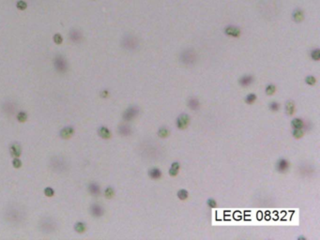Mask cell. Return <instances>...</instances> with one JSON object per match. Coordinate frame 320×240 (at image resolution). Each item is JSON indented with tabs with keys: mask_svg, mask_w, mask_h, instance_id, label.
Here are the masks:
<instances>
[{
	"mask_svg": "<svg viewBox=\"0 0 320 240\" xmlns=\"http://www.w3.org/2000/svg\"><path fill=\"white\" fill-rule=\"evenodd\" d=\"M4 217L8 222L17 225L21 224L25 220L27 214L24 207L18 204H11L7 206L4 213Z\"/></svg>",
	"mask_w": 320,
	"mask_h": 240,
	"instance_id": "6da1fadb",
	"label": "cell"
},
{
	"mask_svg": "<svg viewBox=\"0 0 320 240\" xmlns=\"http://www.w3.org/2000/svg\"><path fill=\"white\" fill-rule=\"evenodd\" d=\"M50 166L52 170L58 174L66 172L69 168V164L63 157H53L51 160Z\"/></svg>",
	"mask_w": 320,
	"mask_h": 240,
	"instance_id": "7a4b0ae2",
	"label": "cell"
},
{
	"mask_svg": "<svg viewBox=\"0 0 320 240\" xmlns=\"http://www.w3.org/2000/svg\"><path fill=\"white\" fill-rule=\"evenodd\" d=\"M41 230L45 234H52L54 233L57 228V223L54 219H52L50 217L43 218L40 220L39 223Z\"/></svg>",
	"mask_w": 320,
	"mask_h": 240,
	"instance_id": "3957f363",
	"label": "cell"
},
{
	"mask_svg": "<svg viewBox=\"0 0 320 240\" xmlns=\"http://www.w3.org/2000/svg\"><path fill=\"white\" fill-rule=\"evenodd\" d=\"M140 113V109L136 105H132L128 107L126 110L124 111L123 115H122V118L124 121L129 122L132 121L135 118V117L138 116V115Z\"/></svg>",
	"mask_w": 320,
	"mask_h": 240,
	"instance_id": "277c9868",
	"label": "cell"
},
{
	"mask_svg": "<svg viewBox=\"0 0 320 240\" xmlns=\"http://www.w3.org/2000/svg\"><path fill=\"white\" fill-rule=\"evenodd\" d=\"M195 60H196V54L192 49L185 50L180 55V61L186 65H192L195 62Z\"/></svg>",
	"mask_w": 320,
	"mask_h": 240,
	"instance_id": "5b68a950",
	"label": "cell"
},
{
	"mask_svg": "<svg viewBox=\"0 0 320 240\" xmlns=\"http://www.w3.org/2000/svg\"><path fill=\"white\" fill-rule=\"evenodd\" d=\"M54 66L57 71L59 73H64L68 71V62L62 55H57L54 59Z\"/></svg>",
	"mask_w": 320,
	"mask_h": 240,
	"instance_id": "8992f818",
	"label": "cell"
},
{
	"mask_svg": "<svg viewBox=\"0 0 320 240\" xmlns=\"http://www.w3.org/2000/svg\"><path fill=\"white\" fill-rule=\"evenodd\" d=\"M190 123H191V117L188 113H182L176 117V126L179 129H185L189 127Z\"/></svg>",
	"mask_w": 320,
	"mask_h": 240,
	"instance_id": "52a82bcc",
	"label": "cell"
},
{
	"mask_svg": "<svg viewBox=\"0 0 320 240\" xmlns=\"http://www.w3.org/2000/svg\"><path fill=\"white\" fill-rule=\"evenodd\" d=\"M275 168L277 170V172H279L280 174H285L290 169V162L286 159L281 158L276 162Z\"/></svg>",
	"mask_w": 320,
	"mask_h": 240,
	"instance_id": "ba28073f",
	"label": "cell"
},
{
	"mask_svg": "<svg viewBox=\"0 0 320 240\" xmlns=\"http://www.w3.org/2000/svg\"><path fill=\"white\" fill-rule=\"evenodd\" d=\"M224 34L226 36L232 37V38H239L241 34V30L239 27H235V25H227L223 30Z\"/></svg>",
	"mask_w": 320,
	"mask_h": 240,
	"instance_id": "9c48e42d",
	"label": "cell"
},
{
	"mask_svg": "<svg viewBox=\"0 0 320 240\" xmlns=\"http://www.w3.org/2000/svg\"><path fill=\"white\" fill-rule=\"evenodd\" d=\"M253 82H254V77L252 74H245V75H242L239 78V84L242 87H248L250 85H252L253 84Z\"/></svg>",
	"mask_w": 320,
	"mask_h": 240,
	"instance_id": "30bf717a",
	"label": "cell"
},
{
	"mask_svg": "<svg viewBox=\"0 0 320 240\" xmlns=\"http://www.w3.org/2000/svg\"><path fill=\"white\" fill-rule=\"evenodd\" d=\"M90 213L96 218H101L104 215V208L99 204H93L90 206Z\"/></svg>",
	"mask_w": 320,
	"mask_h": 240,
	"instance_id": "8fae6325",
	"label": "cell"
},
{
	"mask_svg": "<svg viewBox=\"0 0 320 240\" xmlns=\"http://www.w3.org/2000/svg\"><path fill=\"white\" fill-rule=\"evenodd\" d=\"M148 174L151 179H153V180H159L162 177V170L158 167H152L151 169H149L148 172Z\"/></svg>",
	"mask_w": 320,
	"mask_h": 240,
	"instance_id": "7c38bea8",
	"label": "cell"
},
{
	"mask_svg": "<svg viewBox=\"0 0 320 240\" xmlns=\"http://www.w3.org/2000/svg\"><path fill=\"white\" fill-rule=\"evenodd\" d=\"M10 152H11V155L13 157V158H19L22 154L21 146L18 143H12L10 146Z\"/></svg>",
	"mask_w": 320,
	"mask_h": 240,
	"instance_id": "4fadbf2b",
	"label": "cell"
},
{
	"mask_svg": "<svg viewBox=\"0 0 320 240\" xmlns=\"http://www.w3.org/2000/svg\"><path fill=\"white\" fill-rule=\"evenodd\" d=\"M179 170H180V162H179V161H174V162H172L169 170H168V174H169L170 176L176 177L179 174Z\"/></svg>",
	"mask_w": 320,
	"mask_h": 240,
	"instance_id": "5bb4252c",
	"label": "cell"
},
{
	"mask_svg": "<svg viewBox=\"0 0 320 240\" xmlns=\"http://www.w3.org/2000/svg\"><path fill=\"white\" fill-rule=\"evenodd\" d=\"M284 111L287 115H293L296 113V104L293 100H287L285 102Z\"/></svg>",
	"mask_w": 320,
	"mask_h": 240,
	"instance_id": "9a60e30c",
	"label": "cell"
},
{
	"mask_svg": "<svg viewBox=\"0 0 320 240\" xmlns=\"http://www.w3.org/2000/svg\"><path fill=\"white\" fill-rule=\"evenodd\" d=\"M73 133H74V129L71 126H69V127H65L61 129L60 132V137L63 139H69L71 138Z\"/></svg>",
	"mask_w": 320,
	"mask_h": 240,
	"instance_id": "2e32d148",
	"label": "cell"
},
{
	"mask_svg": "<svg viewBox=\"0 0 320 240\" xmlns=\"http://www.w3.org/2000/svg\"><path fill=\"white\" fill-rule=\"evenodd\" d=\"M123 46L127 49L132 50L133 49L135 46H137V42L135 38L130 37V38H123Z\"/></svg>",
	"mask_w": 320,
	"mask_h": 240,
	"instance_id": "e0dca14e",
	"label": "cell"
},
{
	"mask_svg": "<svg viewBox=\"0 0 320 240\" xmlns=\"http://www.w3.org/2000/svg\"><path fill=\"white\" fill-rule=\"evenodd\" d=\"M304 12L301 8H296L292 13V18L296 23H300L304 20Z\"/></svg>",
	"mask_w": 320,
	"mask_h": 240,
	"instance_id": "ac0fdd59",
	"label": "cell"
},
{
	"mask_svg": "<svg viewBox=\"0 0 320 240\" xmlns=\"http://www.w3.org/2000/svg\"><path fill=\"white\" fill-rule=\"evenodd\" d=\"M200 101L197 98H190L188 100V107L191 109L192 111H197L200 109Z\"/></svg>",
	"mask_w": 320,
	"mask_h": 240,
	"instance_id": "d6986e66",
	"label": "cell"
},
{
	"mask_svg": "<svg viewBox=\"0 0 320 240\" xmlns=\"http://www.w3.org/2000/svg\"><path fill=\"white\" fill-rule=\"evenodd\" d=\"M88 191L90 194L94 196H98L101 194V187L96 182H91L88 185Z\"/></svg>",
	"mask_w": 320,
	"mask_h": 240,
	"instance_id": "ffe728a7",
	"label": "cell"
},
{
	"mask_svg": "<svg viewBox=\"0 0 320 240\" xmlns=\"http://www.w3.org/2000/svg\"><path fill=\"white\" fill-rule=\"evenodd\" d=\"M98 134L99 136H100L101 138L102 139H110L111 136H112V133L110 132V129H108L107 127H104V126H102V127L99 128L98 129Z\"/></svg>",
	"mask_w": 320,
	"mask_h": 240,
	"instance_id": "44dd1931",
	"label": "cell"
},
{
	"mask_svg": "<svg viewBox=\"0 0 320 240\" xmlns=\"http://www.w3.org/2000/svg\"><path fill=\"white\" fill-rule=\"evenodd\" d=\"M118 132L121 136H129L132 134V129L127 124H122L118 128Z\"/></svg>",
	"mask_w": 320,
	"mask_h": 240,
	"instance_id": "7402d4cb",
	"label": "cell"
},
{
	"mask_svg": "<svg viewBox=\"0 0 320 240\" xmlns=\"http://www.w3.org/2000/svg\"><path fill=\"white\" fill-rule=\"evenodd\" d=\"M70 38L74 43H78L82 41V34L79 30L72 29L70 32Z\"/></svg>",
	"mask_w": 320,
	"mask_h": 240,
	"instance_id": "603a6c76",
	"label": "cell"
},
{
	"mask_svg": "<svg viewBox=\"0 0 320 240\" xmlns=\"http://www.w3.org/2000/svg\"><path fill=\"white\" fill-rule=\"evenodd\" d=\"M304 123H305V121L302 118L296 117V118L292 119V121H291V127H292V129H303Z\"/></svg>",
	"mask_w": 320,
	"mask_h": 240,
	"instance_id": "cb8c5ba5",
	"label": "cell"
},
{
	"mask_svg": "<svg viewBox=\"0 0 320 240\" xmlns=\"http://www.w3.org/2000/svg\"><path fill=\"white\" fill-rule=\"evenodd\" d=\"M158 136L160 138H167L170 136V130L169 129H168L167 127H161L159 129H158Z\"/></svg>",
	"mask_w": 320,
	"mask_h": 240,
	"instance_id": "d4e9b609",
	"label": "cell"
},
{
	"mask_svg": "<svg viewBox=\"0 0 320 240\" xmlns=\"http://www.w3.org/2000/svg\"><path fill=\"white\" fill-rule=\"evenodd\" d=\"M292 136L295 139H301L305 135V130L303 129H292Z\"/></svg>",
	"mask_w": 320,
	"mask_h": 240,
	"instance_id": "484cf974",
	"label": "cell"
},
{
	"mask_svg": "<svg viewBox=\"0 0 320 240\" xmlns=\"http://www.w3.org/2000/svg\"><path fill=\"white\" fill-rule=\"evenodd\" d=\"M256 99H257L256 94L249 93L248 95H246V97L244 99V101H245L246 104H248V105H252V104H253L254 102L256 101Z\"/></svg>",
	"mask_w": 320,
	"mask_h": 240,
	"instance_id": "4316f807",
	"label": "cell"
},
{
	"mask_svg": "<svg viewBox=\"0 0 320 240\" xmlns=\"http://www.w3.org/2000/svg\"><path fill=\"white\" fill-rule=\"evenodd\" d=\"M176 196L181 201H186L189 198V191L185 189H180L179 190H178L176 192Z\"/></svg>",
	"mask_w": 320,
	"mask_h": 240,
	"instance_id": "83f0119b",
	"label": "cell"
},
{
	"mask_svg": "<svg viewBox=\"0 0 320 240\" xmlns=\"http://www.w3.org/2000/svg\"><path fill=\"white\" fill-rule=\"evenodd\" d=\"M74 230L76 231L77 233L83 234V233L85 232V230H86V225H85V222L78 221V222H76L75 225H74Z\"/></svg>",
	"mask_w": 320,
	"mask_h": 240,
	"instance_id": "f1b7e54d",
	"label": "cell"
},
{
	"mask_svg": "<svg viewBox=\"0 0 320 240\" xmlns=\"http://www.w3.org/2000/svg\"><path fill=\"white\" fill-rule=\"evenodd\" d=\"M276 91H277V87H276L273 84L267 85L265 88V93L267 96H273L276 93Z\"/></svg>",
	"mask_w": 320,
	"mask_h": 240,
	"instance_id": "f546056e",
	"label": "cell"
},
{
	"mask_svg": "<svg viewBox=\"0 0 320 240\" xmlns=\"http://www.w3.org/2000/svg\"><path fill=\"white\" fill-rule=\"evenodd\" d=\"M304 82H305V84H306V85L313 86V85H316L317 80H316V78H315L314 75H307V76L305 77V79H304Z\"/></svg>",
	"mask_w": 320,
	"mask_h": 240,
	"instance_id": "4dcf8cb0",
	"label": "cell"
},
{
	"mask_svg": "<svg viewBox=\"0 0 320 240\" xmlns=\"http://www.w3.org/2000/svg\"><path fill=\"white\" fill-rule=\"evenodd\" d=\"M280 108H281V104L278 101H275V100L270 102V104H269V109L273 113L278 112L280 110Z\"/></svg>",
	"mask_w": 320,
	"mask_h": 240,
	"instance_id": "1f68e13d",
	"label": "cell"
},
{
	"mask_svg": "<svg viewBox=\"0 0 320 240\" xmlns=\"http://www.w3.org/2000/svg\"><path fill=\"white\" fill-rule=\"evenodd\" d=\"M310 56L314 61H319L320 59V50L318 48H315V49L312 50L310 53Z\"/></svg>",
	"mask_w": 320,
	"mask_h": 240,
	"instance_id": "d6a6232c",
	"label": "cell"
},
{
	"mask_svg": "<svg viewBox=\"0 0 320 240\" xmlns=\"http://www.w3.org/2000/svg\"><path fill=\"white\" fill-rule=\"evenodd\" d=\"M104 196L107 199H112L115 196V190L113 187H107L104 190Z\"/></svg>",
	"mask_w": 320,
	"mask_h": 240,
	"instance_id": "836d02e7",
	"label": "cell"
},
{
	"mask_svg": "<svg viewBox=\"0 0 320 240\" xmlns=\"http://www.w3.org/2000/svg\"><path fill=\"white\" fill-rule=\"evenodd\" d=\"M27 119V115L25 112H19L17 113V120L19 122H25Z\"/></svg>",
	"mask_w": 320,
	"mask_h": 240,
	"instance_id": "e575fe53",
	"label": "cell"
},
{
	"mask_svg": "<svg viewBox=\"0 0 320 240\" xmlns=\"http://www.w3.org/2000/svg\"><path fill=\"white\" fill-rule=\"evenodd\" d=\"M16 7L20 10H27V4L25 1H24V0H19V1L16 3Z\"/></svg>",
	"mask_w": 320,
	"mask_h": 240,
	"instance_id": "d590c367",
	"label": "cell"
},
{
	"mask_svg": "<svg viewBox=\"0 0 320 240\" xmlns=\"http://www.w3.org/2000/svg\"><path fill=\"white\" fill-rule=\"evenodd\" d=\"M4 106L8 107V110H5V112H6L7 113H10V115H11V113H14V111H15V109H16V107H15L14 104H11V102L6 103Z\"/></svg>",
	"mask_w": 320,
	"mask_h": 240,
	"instance_id": "8d00e7d4",
	"label": "cell"
},
{
	"mask_svg": "<svg viewBox=\"0 0 320 240\" xmlns=\"http://www.w3.org/2000/svg\"><path fill=\"white\" fill-rule=\"evenodd\" d=\"M207 206L209 208H216L217 207V202L213 198H209L207 200Z\"/></svg>",
	"mask_w": 320,
	"mask_h": 240,
	"instance_id": "74e56055",
	"label": "cell"
},
{
	"mask_svg": "<svg viewBox=\"0 0 320 240\" xmlns=\"http://www.w3.org/2000/svg\"><path fill=\"white\" fill-rule=\"evenodd\" d=\"M54 41H55V44H57V45L58 44H61L62 41H63V38H62L61 35H60L59 33L55 34L54 35Z\"/></svg>",
	"mask_w": 320,
	"mask_h": 240,
	"instance_id": "f35d334b",
	"label": "cell"
},
{
	"mask_svg": "<svg viewBox=\"0 0 320 240\" xmlns=\"http://www.w3.org/2000/svg\"><path fill=\"white\" fill-rule=\"evenodd\" d=\"M44 194L47 196V197H52V196H54L55 191H54L53 189H52V188L48 187V188H46V189L44 190Z\"/></svg>",
	"mask_w": 320,
	"mask_h": 240,
	"instance_id": "ab89813d",
	"label": "cell"
},
{
	"mask_svg": "<svg viewBox=\"0 0 320 240\" xmlns=\"http://www.w3.org/2000/svg\"><path fill=\"white\" fill-rule=\"evenodd\" d=\"M12 165H13L14 168H20L22 166V161L18 158H14L12 160Z\"/></svg>",
	"mask_w": 320,
	"mask_h": 240,
	"instance_id": "60d3db41",
	"label": "cell"
},
{
	"mask_svg": "<svg viewBox=\"0 0 320 240\" xmlns=\"http://www.w3.org/2000/svg\"><path fill=\"white\" fill-rule=\"evenodd\" d=\"M108 96H109V92H108V90H102L101 92V97L103 98V99H106Z\"/></svg>",
	"mask_w": 320,
	"mask_h": 240,
	"instance_id": "b9f144b4",
	"label": "cell"
},
{
	"mask_svg": "<svg viewBox=\"0 0 320 240\" xmlns=\"http://www.w3.org/2000/svg\"><path fill=\"white\" fill-rule=\"evenodd\" d=\"M298 239H303V240H306V237H298Z\"/></svg>",
	"mask_w": 320,
	"mask_h": 240,
	"instance_id": "7bdbcfd3",
	"label": "cell"
}]
</instances>
